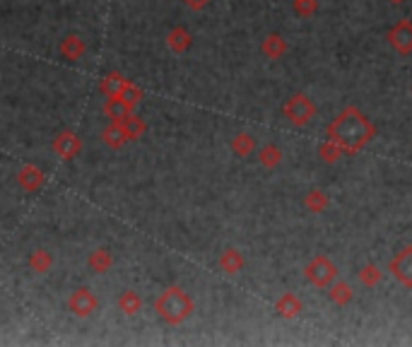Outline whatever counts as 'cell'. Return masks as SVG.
Here are the masks:
<instances>
[{"label":"cell","mask_w":412,"mask_h":347,"mask_svg":"<svg viewBox=\"0 0 412 347\" xmlns=\"http://www.w3.org/2000/svg\"><path fill=\"white\" fill-rule=\"evenodd\" d=\"M328 140L342 147L345 155H357L376 138V125L364 116L357 106H345L338 116L328 123Z\"/></svg>","instance_id":"6da1fadb"},{"label":"cell","mask_w":412,"mask_h":347,"mask_svg":"<svg viewBox=\"0 0 412 347\" xmlns=\"http://www.w3.org/2000/svg\"><path fill=\"white\" fill-rule=\"evenodd\" d=\"M155 309L169 326H179L193 314V299L181 287H169L157 296Z\"/></svg>","instance_id":"7a4b0ae2"},{"label":"cell","mask_w":412,"mask_h":347,"mask_svg":"<svg viewBox=\"0 0 412 347\" xmlns=\"http://www.w3.org/2000/svg\"><path fill=\"white\" fill-rule=\"evenodd\" d=\"M304 277H307L309 285H314L319 289H328L331 282L338 277V268H335V263L328 256L319 254L304 266Z\"/></svg>","instance_id":"3957f363"},{"label":"cell","mask_w":412,"mask_h":347,"mask_svg":"<svg viewBox=\"0 0 412 347\" xmlns=\"http://www.w3.org/2000/svg\"><path fill=\"white\" fill-rule=\"evenodd\" d=\"M282 113H284V118H287L292 125H297V128H304V125L311 123V118L316 116V104L307 97V94L297 92V94H292L287 102H284Z\"/></svg>","instance_id":"277c9868"},{"label":"cell","mask_w":412,"mask_h":347,"mask_svg":"<svg viewBox=\"0 0 412 347\" xmlns=\"http://www.w3.org/2000/svg\"><path fill=\"white\" fill-rule=\"evenodd\" d=\"M388 270L405 289H412V246H405L391 258Z\"/></svg>","instance_id":"5b68a950"},{"label":"cell","mask_w":412,"mask_h":347,"mask_svg":"<svg viewBox=\"0 0 412 347\" xmlns=\"http://www.w3.org/2000/svg\"><path fill=\"white\" fill-rule=\"evenodd\" d=\"M388 43L396 53L412 56V20H398L388 31Z\"/></svg>","instance_id":"8992f818"},{"label":"cell","mask_w":412,"mask_h":347,"mask_svg":"<svg viewBox=\"0 0 412 347\" xmlns=\"http://www.w3.org/2000/svg\"><path fill=\"white\" fill-rule=\"evenodd\" d=\"M275 311L282 321H294L304 311V304L294 292H284L280 299L275 301Z\"/></svg>","instance_id":"52a82bcc"},{"label":"cell","mask_w":412,"mask_h":347,"mask_svg":"<svg viewBox=\"0 0 412 347\" xmlns=\"http://www.w3.org/2000/svg\"><path fill=\"white\" fill-rule=\"evenodd\" d=\"M289 51V43L282 34H268L261 43V53L270 61H280Z\"/></svg>","instance_id":"ba28073f"},{"label":"cell","mask_w":412,"mask_h":347,"mask_svg":"<svg viewBox=\"0 0 412 347\" xmlns=\"http://www.w3.org/2000/svg\"><path fill=\"white\" fill-rule=\"evenodd\" d=\"M246 268V261H244V254L237 249H227L222 251L220 256V270L225 275H239L242 270Z\"/></svg>","instance_id":"9c48e42d"},{"label":"cell","mask_w":412,"mask_h":347,"mask_svg":"<svg viewBox=\"0 0 412 347\" xmlns=\"http://www.w3.org/2000/svg\"><path fill=\"white\" fill-rule=\"evenodd\" d=\"M328 299H331L335 306H347V304H352V299H354V289L347 285V282L333 280L331 287H328Z\"/></svg>","instance_id":"30bf717a"},{"label":"cell","mask_w":412,"mask_h":347,"mask_svg":"<svg viewBox=\"0 0 412 347\" xmlns=\"http://www.w3.org/2000/svg\"><path fill=\"white\" fill-rule=\"evenodd\" d=\"M304 207H307V212H311V214H323L328 207H331V198H328L326 191L314 188V191H309L304 195Z\"/></svg>","instance_id":"8fae6325"},{"label":"cell","mask_w":412,"mask_h":347,"mask_svg":"<svg viewBox=\"0 0 412 347\" xmlns=\"http://www.w3.org/2000/svg\"><path fill=\"white\" fill-rule=\"evenodd\" d=\"M167 41H169V48H171V51H176V53H183V51H188V48H191V43H193V36L188 34V29H183V27H176V29H171V31H169Z\"/></svg>","instance_id":"7c38bea8"},{"label":"cell","mask_w":412,"mask_h":347,"mask_svg":"<svg viewBox=\"0 0 412 347\" xmlns=\"http://www.w3.org/2000/svg\"><path fill=\"white\" fill-rule=\"evenodd\" d=\"M258 162H261V167H265V169H277L282 162V150L272 143L263 145V147L258 150Z\"/></svg>","instance_id":"4fadbf2b"},{"label":"cell","mask_w":412,"mask_h":347,"mask_svg":"<svg viewBox=\"0 0 412 347\" xmlns=\"http://www.w3.org/2000/svg\"><path fill=\"white\" fill-rule=\"evenodd\" d=\"M359 282L366 287V289H374L376 285H381V280H383V273H381V268L376 266V263H366V266L359 268Z\"/></svg>","instance_id":"5bb4252c"},{"label":"cell","mask_w":412,"mask_h":347,"mask_svg":"<svg viewBox=\"0 0 412 347\" xmlns=\"http://www.w3.org/2000/svg\"><path fill=\"white\" fill-rule=\"evenodd\" d=\"M71 306L75 314H80V316H87L90 311H94V306H97V299L87 292V289H80V292H75V296L71 299Z\"/></svg>","instance_id":"9a60e30c"},{"label":"cell","mask_w":412,"mask_h":347,"mask_svg":"<svg viewBox=\"0 0 412 347\" xmlns=\"http://www.w3.org/2000/svg\"><path fill=\"white\" fill-rule=\"evenodd\" d=\"M256 150V138L251 133H237L232 138V152L237 157H249Z\"/></svg>","instance_id":"2e32d148"},{"label":"cell","mask_w":412,"mask_h":347,"mask_svg":"<svg viewBox=\"0 0 412 347\" xmlns=\"http://www.w3.org/2000/svg\"><path fill=\"white\" fill-rule=\"evenodd\" d=\"M319 155H321V160L326 162V164H335L345 152H342V147H338V145H335L333 140H326V143H321Z\"/></svg>","instance_id":"e0dca14e"},{"label":"cell","mask_w":412,"mask_h":347,"mask_svg":"<svg viewBox=\"0 0 412 347\" xmlns=\"http://www.w3.org/2000/svg\"><path fill=\"white\" fill-rule=\"evenodd\" d=\"M140 306H143V301L135 292H125L121 296V309L125 314H138V311H140Z\"/></svg>","instance_id":"ac0fdd59"},{"label":"cell","mask_w":412,"mask_h":347,"mask_svg":"<svg viewBox=\"0 0 412 347\" xmlns=\"http://www.w3.org/2000/svg\"><path fill=\"white\" fill-rule=\"evenodd\" d=\"M294 12L299 17H311L319 12V3L316 0H294Z\"/></svg>","instance_id":"d6986e66"},{"label":"cell","mask_w":412,"mask_h":347,"mask_svg":"<svg viewBox=\"0 0 412 347\" xmlns=\"http://www.w3.org/2000/svg\"><path fill=\"white\" fill-rule=\"evenodd\" d=\"M183 3H186L191 10H202V8H207V3H210V0H183Z\"/></svg>","instance_id":"ffe728a7"},{"label":"cell","mask_w":412,"mask_h":347,"mask_svg":"<svg viewBox=\"0 0 412 347\" xmlns=\"http://www.w3.org/2000/svg\"><path fill=\"white\" fill-rule=\"evenodd\" d=\"M388 3H393V5H403L405 0H388Z\"/></svg>","instance_id":"44dd1931"},{"label":"cell","mask_w":412,"mask_h":347,"mask_svg":"<svg viewBox=\"0 0 412 347\" xmlns=\"http://www.w3.org/2000/svg\"><path fill=\"white\" fill-rule=\"evenodd\" d=\"M410 94H412V87H410Z\"/></svg>","instance_id":"7402d4cb"}]
</instances>
